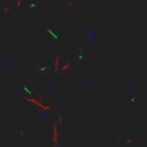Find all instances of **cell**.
Returning <instances> with one entry per match:
<instances>
[]
</instances>
